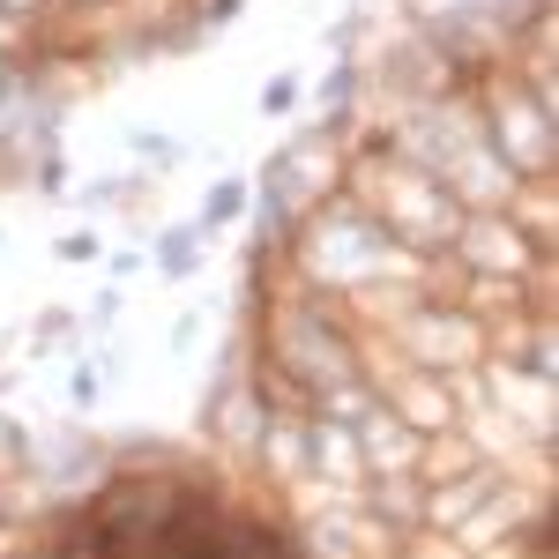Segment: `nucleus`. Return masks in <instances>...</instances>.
Returning a JSON list of instances; mask_svg holds the SVG:
<instances>
[{
	"mask_svg": "<svg viewBox=\"0 0 559 559\" xmlns=\"http://www.w3.org/2000/svg\"><path fill=\"white\" fill-rule=\"evenodd\" d=\"M276 366H284L306 395H321V388L358 381V344L336 329V313H329V306L299 299L284 321H276Z\"/></svg>",
	"mask_w": 559,
	"mask_h": 559,
	"instance_id": "nucleus-1",
	"label": "nucleus"
},
{
	"mask_svg": "<svg viewBox=\"0 0 559 559\" xmlns=\"http://www.w3.org/2000/svg\"><path fill=\"white\" fill-rule=\"evenodd\" d=\"M485 142L515 179H552V157H559L552 105L530 97L522 83H508V75L492 83V105H485Z\"/></svg>",
	"mask_w": 559,
	"mask_h": 559,
	"instance_id": "nucleus-2",
	"label": "nucleus"
},
{
	"mask_svg": "<svg viewBox=\"0 0 559 559\" xmlns=\"http://www.w3.org/2000/svg\"><path fill=\"white\" fill-rule=\"evenodd\" d=\"M448 254L463 261L471 276H515L522 284V269H530V231H522L508 210H463V224H455V239H448Z\"/></svg>",
	"mask_w": 559,
	"mask_h": 559,
	"instance_id": "nucleus-3",
	"label": "nucleus"
},
{
	"mask_svg": "<svg viewBox=\"0 0 559 559\" xmlns=\"http://www.w3.org/2000/svg\"><path fill=\"white\" fill-rule=\"evenodd\" d=\"M350 440H358V455H366V477H418V463H426V432L403 426L388 403H373V411L350 426Z\"/></svg>",
	"mask_w": 559,
	"mask_h": 559,
	"instance_id": "nucleus-4",
	"label": "nucleus"
}]
</instances>
